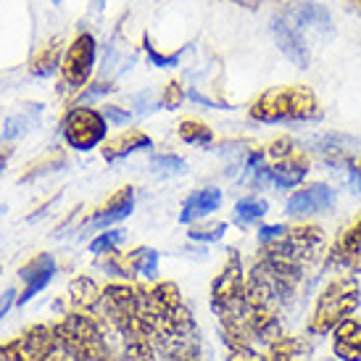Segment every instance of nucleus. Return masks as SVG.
I'll return each instance as SVG.
<instances>
[{"label":"nucleus","mask_w":361,"mask_h":361,"mask_svg":"<svg viewBox=\"0 0 361 361\" xmlns=\"http://www.w3.org/2000/svg\"><path fill=\"white\" fill-rule=\"evenodd\" d=\"M98 267H101L106 274L119 277V280H124V282H132L135 277H137V271H135V267H132L130 253H121L119 248L98 256Z\"/></svg>","instance_id":"22"},{"label":"nucleus","mask_w":361,"mask_h":361,"mask_svg":"<svg viewBox=\"0 0 361 361\" xmlns=\"http://www.w3.org/2000/svg\"><path fill=\"white\" fill-rule=\"evenodd\" d=\"M324 251V230L317 224H298V227H288L277 240L259 245V253L264 256H274L282 261H293L301 267H314Z\"/></svg>","instance_id":"4"},{"label":"nucleus","mask_w":361,"mask_h":361,"mask_svg":"<svg viewBox=\"0 0 361 361\" xmlns=\"http://www.w3.org/2000/svg\"><path fill=\"white\" fill-rule=\"evenodd\" d=\"M53 330L74 361H114L106 338V322L101 319V314L74 309L63 314V319L56 322Z\"/></svg>","instance_id":"2"},{"label":"nucleus","mask_w":361,"mask_h":361,"mask_svg":"<svg viewBox=\"0 0 361 361\" xmlns=\"http://www.w3.org/2000/svg\"><path fill=\"white\" fill-rule=\"evenodd\" d=\"M145 53H148L151 63H156V66H161V69H166V66H177V63L182 61V53H161V51L153 48L151 40H145Z\"/></svg>","instance_id":"32"},{"label":"nucleus","mask_w":361,"mask_h":361,"mask_svg":"<svg viewBox=\"0 0 361 361\" xmlns=\"http://www.w3.org/2000/svg\"><path fill=\"white\" fill-rule=\"evenodd\" d=\"M101 298H103V288H98V282L87 277V274H80L74 277L69 285V301L77 311H87V314H98L101 311Z\"/></svg>","instance_id":"18"},{"label":"nucleus","mask_w":361,"mask_h":361,"mask_svg":"<svg viewBox=\"0 0 361 361\" xmlns=\"http://www.w3.org/2000/svg\"><path fill=\"white\" fill-rule=\"evenodd\" d=\"M224 232H227L224 221H206V224L195 221V224H190V230H188V238L195 243H216L221 240Z\"/></svg>","instance_id":"28"},{"label":"nucleus","mask_w":361,"mask_h":361,"mask_svg":"<svg viewBox=\"0 0 361 361\" xmlns=\"http://www.w3.org/2000/svg\"><path fill=\"white\" fill-rule=\"evenodd\" d=\"M285 19L290 21L293 30H298L311 45V40H324L332 35V16L330 11L314 3V0H295L280 11Z\"/></svg>","instance_id":"7"},{"label":"nucleus","mask_w":361,"mask_h":361,"mask_svg":"<svg viewBox=\"0 0 361 361\" xmlns=\"http://www.w3.org/2000/svg\"><path fill=\"white\" fill-rule=\"evenodd\" d=\"M295 151H298L295 140L288 137V135H282V137L271 140L269 145L264 148V156H267V161H282V159H288V156H293Z\"/></svg>","instance_id":"30"},{"label":"nucleus","mask_w":361,"mask_h":361,"mask_svg":"<svg viewBox=\"0 0 361 361\" xmlns=\"http://www.w3.org/2000/svg\"><path fill=\"white\" fill-rule=\"evenodd\" d=\"M345 6L351 11H356V13H361V0H345Z\"/></svg>","instance_id":"42"},{"label":"nucleus","mask_w":361,"mask_h":361,"mask_svg":"<svg viewBox=\"0 0 361 361\" xmlns=\"http://www.w3.org/2000/svg\"><path fill=\"white\" fill-rule=\"evenodd\" d=\"M56 271H59V267H56L53 253H37L32 261H27L19 269V277H21V282H24V288H21L16 303H19V306L30 303L37 293L45 290V288L51 285V280L56 277Z\"/></svg>","instance_id":"10"},{"label":"nucleus","mask_w":361,"mask_h":361,"mask_svg":"<svg viewBox=\"0 0 361 361\" xmlns=\"http://www.w3.org/2000/svg\"><path fill=\"white\" fill-rule=\"evenodd\" d=\"M288 230L285 224H267V227H261L259 230V245H264V243H271V240H277L282 232Z\"/></svg>","instance_id":"36"},{"label":"nucleus","mask_w":361,"mask_h":361,"mask_svg":"<svg viewBox=\"0 0 361 361\" xmlns=\"http://www.w3.org/2000/svg\"><path fill=\"white\" fill-rule=\"evenodd\" d=\"M61 135L74 151H92L109 135V121L90 106H71L61 119Z\"/></svg>","instance_id":"6"},{"label":"nucleus","mask_w":361,"mask_h":361,"mask_svg":"<svg viewBox=\"0 0 361 361\" xmlns=\"http://www.w3.org/2000/svg\"><path fill=\"white\" fill-rule=\"evenodd\" d=\"M159 98H161V109L174 111V109H180L182 106V101L188 98V92L182 90L180 82H166V87H164V92H161Z\"/></svg>","instance_id":"31"},{"label":"nucleus","mask_w":361,"mask_h":361,"mask_svg":"<svg viewBox=\"0 0 361 361\" xmlns=\"http://www.w3.org/2000/svg\"><path fill=\"white\" fill-rule=\"evenodd\" d=\"M121 240H124V230H103V232H98V238L90 243V253L103 256V253H109V251H116L121 245Z\"/></svg>","instance_id":"29"},{"label":"nucleus","mask_w":361,"mask_h":361,"mask_svg":"<svg viewBox=\"0 0 361 361\" xmlns=\"http://www.w3.org/2000/svg\"><path fill=\"white\" fill-rule=\"evenodd\" d=\"M332 351L341 361H361V322L348 317L332 330Z\"/></svg>","instance_id":"15"},{"label":"nucleus","mask_w":361,"mask_h":361,"mask_svg":"<svg viewBox=\"0 0 361 361\" xmlns=\"http://www.w3.org/2000/svg\"><path fill=\"white\" fill-rule=\"evenodd\" d=\"M317 153L327 166H345L348 169V164L361 153V142L351 135L330 132V135H322L317 140Z\"/></svg>","instance_id":"14"},{"label":"nucleus","mask_w":361,"mask_h":361,"mask_svg":"<svg viewBox=\"0 0 361 361\" xmlns=\"http://www.w3.org/2000/svg\"><path fill=\"white\" fill-rule=\"evenodd\" d=\"M153 166H161V169H166V171H182L185 169V161L180 159V156H153L151 159Z\"/></svg>","instance_id":"34"},{"label":"nucleus","mask_w":361,"mask_h":361,"mask_svg":"<svg viewBox=\"0 0 361 361\" xmlns=\"http://www.w3.org/2000/svg\"><path fill=\"white\" fill-rule=\"evenodd\" d=\"M324 269H348L361 274V216L338 235L324 256Z\"/></svg>","instance_id":"9"},{"label":"nucleus","mask_w":361,"mask_h":361,"mask_svg":"<svg viewBox=\"0 0 361 361\" xmlns=\"http://www.w3.org/2000/svg\"><path fill=\"white\" fill-rule=\"evenodd\" d=\"M95 56H98V45L90 32H80L74 42L63 51V61L59 69V92L66 98H74L82 87L90 85L92 69H95Z\"/></svg>","instance_id":"5"},{"label":"nucleus","mask_w":361,"mask_h":361,"mask_svg":"<svg viewBox=\"0 0 361 361\" xmlns=\"http://www.w3.org/2000/svg\"><path fill=\"white\" fill-rule=\"evenodd\" d=\"M114 361H127V359H124V356H121V359H114Z\"/></svg>","instance_id":"44"},{"label":"nucleus","mask_w":361,"mask_h":361,"mask_svg":"<svg viewBox=\"0 0 361 361\" xmlns=\"http://www.w3.org/2000/svg\"><path fill=\"white\" fill-rule=\"evenodd\" d=\"M116 90V85L114 82H90L87 87H82L74 98H71V106H90L92 101H101V98H106V95H111V92Z\"/></svg>","instance_id":"27"},{"label":"nucleus","mask_w":361,"mask_h":361,"mask_svg":"<svg viewBox=\"0 0 361 361\" xmlns=\"http://www.w3.org/2000/svg\"><path fill=\"white\" fill-rule=\"evenodd\" d=\"M314 359V345L303 335H282L277 343L269 345L267 361H311Z\"/></svg>","instance_id":"19"},{"label":"nucleus","mask_w":361,"mask_h":361,"mask_svg":"<svg viewBox=\"0 0 361 361\" xmlns=\"http://www.w3.org/2000/svg\"><path fill=\"white\" fill-rule=\"evenodd\" d=\"M253 121L261 124H285V121H317L322 119V103L317 92L306 85L269 87L248 109Z\"/></svg>","instance_id":"1"},{"label":"nucleus","mask_w":361,"mask_h":361,"mask_svg":"<svg viewBox=\"0 0 361 361\" xmlns=\"http://www.w3.org/2000/svg\"><path fill=\"white\" fill-rule=\"evenodd\" d=\"M63 51H66V48H63L61 37H53V40H48L45 45H40V48L35 51V56L30 59V74L32 77H40V80L53 77V74L61 69Z\"/></svg>","instance_id":"20"},{"label":"nucleus","mask_w":361,"mask_h":361,"mask_svg":"<svg viewBox=\"0 0 361 361\" xmlns=\"http://www.w3.org/2000/svg\"><path fill=\"white\" fill-rule=\"evenodd\" d=\"M219 206H221V190H216V188H203V190L192 192L190 198L182 203L180 221L182 224H195V221L211 216Z\"/></svg>","instance_id":"16"},{"label":"nucleus","mask_w":361,"mask_h":361,"mask_svg":"<svg viewBox=\"0 0 361 361\" xmlns=\"http://www.w3.org/2000/svg\"><path fill=\"white\" fill-rule=\"evenodd\" d=\"M40 111H42V106H37V103H27V109L21 111V114L8 116L6 124H3V132H0V142H11L13 137H19L21 132L27 130V124L37 121Z\"/></svg>","instance_id":"23"},{"label":"nucleus","mask_w":361,"mask_h":361,"mask_svg":"<svg viewBox=\"0 0 361 361\" xmlns=\"http://www.w3.org/2000/svg\"><path fill=\"white\" fill-rule=\"evenodd\" d=\"M348 177H351L353 190L361 192V153L351 161V164H348Z\"/></svg>","instance_id":"38"},{"label":"nucleus","mask_w":361,"mask_h":361,"mask_svg":"<svg viewBox=\"0 0 361 361\" xmlns=\"http://www.w3.org/2000/svg\"><path fill=\"white\" fill-rule=\"evenodd\" d=\"M271 35H274V40H277V48L282 51V56L288 61H293L295 66H301V69H309L311 66V45L306 42L298 30H293L290 21L285 19L282 13H277L274 19H271Z\"/></svg>","instance_id":"11"},{"label":"nucleus","mask_w":361,"mask_h":361,"mask_svg":"<svg viewBox=\"0 0 361 361\" xmlns=\"http://www.w3.org/2000/svg\"><path fill=\"white\" fill-rule=\"evenodd\" d=\"M319 361H341V359H338V356H335V359H319Z\"/></svg>","instance_id":"43"},{"label":"nucleus","mask_w":361,"mask_h":361,"mask_svg":"<svg viewBox=\"0 0 361 361\" xmlns=\"http://www.w3.org/2000/svg\"><path fill=\"white\" fill-rule=\"evenodd\" d=\"M151 145H153V140L142 130H127L103 142V159L111 164V161H119V159H124V156H132V153H137V151H145V148H151Z\"/></svg>","instance_id":"17"},{"label":"nucleus","mask_w":361,"mask_h":361,"mask_svg":"<svg viewBox=\"0 0 361 361\" xmlns=\"http://www.w3.org/2000/svg\"><path fill=\"white\" fill-rule=\"evenodd\" d=\"M0 361H24V356H21V351H19V343L16 341L3 343V345H0Z\"/></svg>","instance_id":"37"},{"label":"nucleus","mask_w":361,"mask_h":361,"mask_svg":"<svg viewBox=\"0 0 361 361\" xmlns=\"http://www.w3.org/2000/svg\"><path fill=\"white\" fill-rule=\"evenodd\" d=\"M53 3H61V0H53Z\"/></svg>","instance_id":"45"},{"label":"nucleus","mask_w":361,"mask_h":361,"mask_svg":"<svg viewBox=\"0 0 361 361\" xmlns=\"http://www.w3.org/2000/svg\"><path fill=\"white\" fill-rule=\"evenodd\" d=\"M306 174H309V156L295 151L282 161L261 164L259 169H253V180H256V185H271L280 190H290L306 180Z\"/></svg>","instance_id":"8"},{"label":"nucleus","mask_w":361,"mask_h":361,"mask_svg":"<svg viewBox=\"0 0 361 361\" xmlns=\"http://www.w3.org/2000/svg\"><path fill=\"white\" fill-rule=\"evenodd\" d=\"M227 361H267V356H261L253 345H248V348H230Z\"/></svg>","instance_id":"35"},{"label":"nucleus","mask_w":361,"mask_h":361,"mask_svg":"<svg viewBox=\"0 0 361 361\" xmlns=\"http://www.w3.org/2000/svg\"><path fill=\"white\" fill-rule=\"evenodd\" d=\"M232 3H238V6H243V8H248V11H259L261 6H267L271 0H232Z\"/></svg>","instance_id":"40"},{"label":"nucleus","mask_w":361,"mask_h":361,"mask_svg":"<svg viewBox=\"0 0 361 361\" xmlns=\"http://www.w3.org/2000/svg\"><path fill=\"white\" fill-rule=\"evenodd\" d=\"M8 159H11V148L8 145H3V148H0V171H3V166L8 164Z\"/></svg>","instance_id":"41"},{"label":"nucleus","mask_w":361,"mask_h":361,"mask_svg":"<svg viewBox=\"0 0 361 361\" xmlns=\"http://www.w3.org/2000/svg\"><path fill=\"white\" fill-rule=\"evenodd\" d=\"M177 135H180V140L188 142V145H201V148H209L211 142H214V132H211V127L209 124H203V121H198V119L180 121Z\"/></svg>","instance_id":"24"},{"label":"nucleus","mask_w":361,"mask_h":361,"mask_svg":"<svg viewBox=\"0 0 361 361\" xmlns=\"http://www.w3.org/2000/svg\"><path fill=\"white\" fill-rule=\"evenodd\" d=\"M335 190L324 182H317V185H309V188H301L295 190L285 203V211L290 216H309V214H322V211H330L335 206Z\"/></svg>","instance_id":"12"},{"label":"nucleus","mask_w":361,"mask_h":361,"mask_svg":"<svg viewBox=\"0 0 361 361\" xmlns=\"http://www.w3.org/2000/svg\"><path fill=\"white\" fill-rule=\"evenodd\" d=\"M135 209V190L132 188H121L111 195L109 201L98 206L90 216L85 219V230H109L111 224L127 219Z\"/></svg>","instance_id":"13"},{"label":"nucleus","mask_w":361,"mask_h":361,"mask_svg":"<svg viewBox=\"0 0 361 361\" xmlns=\"http://www.w3.org/2000/svg\"><path fill=\"white\" fill-rule=\"evenodd\" d=\"M16 298H19V293L13 290V288H8V290H6V293H3V295H0V319H3L6 314H8L11 306L16 303Z\"/></svg>","instance_id":"39"},{"label":"nucleus","mask_w":361,"mask_h":361,"mask_svg":"<svg viewBox=\"0 0 361 361\" xmlns=\"http://www.w3.org/2000/svg\"><path fill=\"white\" fill-rule=\"evenodd\" d=\"M130 259L135 271L145 280H153L159 274V253L153 248H135V251H130Z\"/></svg>","instance_id":"26"},{"label":"nucleus","mask_w":361,"mask_h":361,"mask_svg":"<svg viewBox=\"0 0 361 361\" xmlns=\"http://www.w3.org/2000/svg\"><path fill=\"white\" fill-rule=\"evenodd\" d=\"M63 166H66V153L61 151V148H56V151H48L40 159L30 161L24 166V171L19 174V182H35L42 174H53V171L63 169Z\"/></svg>","instance_id":"21"},{"label":"nucleus","mask_w":361,"mask_h":361,"mask_svg":"<svg viewBox=\"0 0 361 361\" xmlns=\"http://www.w3.org/2000/svg\"><path fill=\"white\" fill-rule=\"evenodd\" d=\"M269 211V203L264 198H243L235 203V219L238 224H256L259 219H264V214Z\"/></svg>","instance_id":"25"},{"label":"nucleus","mask_w":361,"mask_h":361,"mask_svg":"<svg viewBox=\"0 0 361 361\" xmlns=\"http://www.w3.org/2000/svg\"><path fill=\"white\" fill-rule=\"evenodd\" d=\"M3 211H6V209H0V214H3Z\"/></svg>","instance_id":"46"},{"label":"nucleus","mask_w":361,"mask_h":361,"mask_svg":"<svg viewBox=\"0 0 361 361\" xmlns=\"http://www.w3.org/2000/svg\"><path fill=\"white\" fill-rule=\"evenodd\" d=\"M101 114L106 116L109 124H114V127H124V124L132 119V111L121 109V106H116V103H106V106L101 109Z\"/></svg>","instance_id":"33"},{"label":"nucleus","mask_w":361,"mask_h":361,"mask_svg":"<svg viewBox=\"0 0 361 361\" xmlns=\"http://www.w3.org/2000/svg\"><path fill=\"white\" fill-rule=\"evenodd\" d=\"M359 303L361 288L356 274H338V277H332L324 285V290L319 293V298H317V306L311 311L306 330H309V335H317V338L330 335L343 319H348L353 311L359 309Z\"/></svg>","instance_id":"3"}]
</instances>
